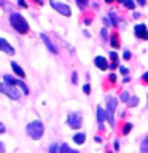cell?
<instances>
[{"mask_svg": "<svg viewBox=\"0 0 148 153\" xmlns=\"http://www.w3.org/2000/svg\"><path fill=\"white\" fill-rule=\"evenodd\" d=\"M50 5H51V8H54L59 14H62V16H65V18H70L72 16V8L67 3H64V2H54V0H51Z\"/></svg>", "mask_w": 148, "mask_h": 153, "instance_id": "8992f818", "label": "cell"}, {"mask_svg": "<svg viewBox=\"0 0 148 153\" xmlns=\"http://www.w3.org/2000/svg\"><path fill=\"white\" fill-rule=\"evenodd\" d=\"M137 5H138V7H145V5H147V2H145V0H138V2H137Z\"/></svg>", "mask_w": 148, "mask_h": 153, "instance_id": "ee69618b", "label": "cell"}, {"mask_svg": "<svg viewBox=\"0 0 148 153\" xmlns=\"http://www.w3.org/2000/svg\"><path fill=\"white\" fill-rule=\"evenodd\" d=\"M126 117V112L124 110H118V118H124Z\"/></svg>", "mask_w": 148, "mask_h": 153, "instance_id": "f35d334b", "label": "cell"}, {"mask_svg": "<svg viewBox=\"0 0 148 153\" xmlns=\"http://www.w3.org/2000/svg\"><path fill=\"white\" fill-rule=\"evenodd\" d=\"M147 100H148V94H147ZM147 108H148V104H147Z\"/></svg>", "mask_w": 148, "mask_h": 153, "instance_id": "7dc6e473", "label": "cell"}, {"mask_svg": "<svg viewBox=\"0 0 148 153\" xmlns=\"http://www.w3.org/2000/svg\"><path fill=\"white\" fill-rule=\"evenodd\" d=\"M129 81H131V76H124V78H123V83H129Z\"/></svg>", "mask_w": 148, "mask_h": 153, "instance_id": "bcb514c9", "label": "cell"}, {"mask_svg": "<svg viewBox=\"0 0 148 153\" xmlns=\"http://www.w3.org/2000/svg\"><path fill=\"white\" fill-rule=\"evenodd\" d=\"M100 37H102L104 40H108L110 33H108V29H107V27H102V29H100Z\"/></svg>", "mask_w": 148, "mask_h": 153, "instance_id": "484cf974", "label": "cell"}, {"mask_svg": "<svg viewBox=\"0 0 148 153\" xmlns=\"http://www.w3.org/2000/svg\"><path fill=\"white\" fill-rule=\"evenodd\" d=\"M108 19H110V22H112L113 27L119 29V24H121V21H119V16H118V13L115 11V10H110V11H108Z\"/></svg>", "mask_w": 148, "mask_h": 153, "instance_id": "4fadbf2b", "label": "cell"}, {"mask_svg": "<svg viewBox=\"0 0 148 153\" xmlns=\"http://www.w3.org/2000/svg\"><path fill=\"white\" fill-rule=\"evenodd\" d=\"M105 104H107L105 113H107L108 124H110L112 128H115V112H116V108H118V99L108 94L107 97H105Z\"/></svg>", "mask_w": 148, "mask_h": 153, "instance_id": "3957f363", "label": "cell"}, {"mask_svg": "<svg viewBox=\"0 0 148 153\" xmlns=\"http://www.w3.org/2000/svg\"><path fill=\"white\" fill-rule=\"evenodd\" d=\"M147 139H148V136H147Z\"/></svg>", "mask_w": 148, "mask_h": 153, "instance_id": "c3c4849f", "label": "cell"}, {"mask_svg": "<svg viewBox=\"0 0 148 153\" xmlns=\"http://www.w3.org/2000/svg\"><path fill=\"white\" fill-rule=\"evenodd\" d=\"M10 24H11V27L18 33H21V35H26V33H29V30H30V26H29L27 19L18 11L10 13Z\"/></svg>", "mask_w": 148, "mask_h": 153, "instance_id": "6da1fadb", "label": "cell"}, {"mask_svg": "<svg viewBox=\"0 0 148 153\" xmlns=\"http://www.w3.org/2000/svg\"><path fill=\"white\" fill-rule=\"evenodd\" d=\"M142 81L148 85V72H143V74H142Z\"/></svg>", "mask_w": 148, "mask_h": 153, "instance_id": "d590c367", "label": "cell"}, {"mask_svg": "<svg viewBox=\"0 0 148 153\" xmlns=\"http://www.w3.org/2000/svg\"><path fill=\"white\" fill-rule=\"evenodd\" d=\"M131 59H132V53H131V50L124 48V50H123V61H131Z\"/></svg>", "mask_w": 148, "mask_h": 153, "instance_id": "d4e9b609", "label": "cell"}, {"mask_svg": "<svg viewBox=\"0 0 148 153\" xmlns=\"http://www.w3.org/2000/svg\"><path fill=\"white\" fill-rule=\"evenodd\" d=\"M132 18H134V19L142 18V13H138V11H132Z\"/></svg>", "mask_w": 148, "mask_h": 153, "instance_id": "74e56055", "label": "cell"}, {"mask_svg": "<svg viewBox=\"0 0 148 153\" xmlns=\"http://www.w3.org/2000/svg\"><path fill=\"white\" fill-rule=\"evenodd\" d=\"M10 65H11V69H13V74L16 75V76H19V78H26V72H24V69L21 65L18 64V62H14V61H11L10 62Z\"/></svg>", "mask_w": 148, "mask_h": 153, "instance_id": "7c38bea8", "label": "cell"}, {"mask_svg": "<svg viewBox=\"0 0 148 153\" xmlns=\"http://www.w3.org/2000/svg\"><path fill=\"white\" fill-rule=\"evenodd\" d=\"M132 128H134L132 123H124V124H123V131H121V134H123V136H127V134L132 131Z\"/></svg>", "mask_w": 148, "mask_h": 153, "instance_id": "7402d4cb", "label": "cell"}, {"mask_svg": "<svg viewBox=\"0 0 148 153\" xmlns=\"http://www.w3.org/2000/svg\"><path fill=\"white\" fill-rule=\"evenodd\" d=\"M119 5H123V7L124 8H126V10H131V11H135V2H132V0H119V2H118Z\"/></svg>", "mask_w": 148, "mask_h": 153, "instance_id": "2e32d148", "label": "cell"}, {"mask_svg": "<svg viewBox=\"0 0 148 153\" xmlns=\"http://www.w3.org/2000/svg\"><path fill=\"white\" fill-rule=\"evenodd\" d=\"M119 74H121V75H124V76H127L129 75V69H127V67L126 65H119Z\"/></svg>", "mask_w": 148, "mask_h": 153, "instance_id": "83f0119b", "label": "cell"}, {"mask_svg": "<svg viewBox=\"0 0 148 153\" xmlns=\"http://www.w3.org/2000/svg\"><path fill=\"white\" fill-rule=\"evenodd\" d=\"M110 153H112V152H110Z\"/></svg>", "mask_w": 148, "mask_h": 153, "instance_id": "681fc988", "label": "cell"}, {"mask_svg": "<svg viewBox=\"0 0 148 153\" xmlns=\"http://www.w3.org/2000/svg\"><path fill=\"white\" fill-rule=\"evenodd\" d=\"M108 69H110V70H116V69H119V61H115V62H110V65H108Z\"/></svg>", "mask_w": 148, "mask_h": 153, "instance_id": "f1b7e54d", "label": "cell"}, {"mask_svg": "<svg viewBox=\"0 0 148 153\" xmlns=\"http://www.w3.org/2000/svg\"><path fill=\"white\" fill-rule=\"evenodd\" d=\"M83 93H84L86 96H89V94H91V85H89V83L83 85Z\"/></svg>", "mask_w": 148, "mask_h": 153, "instance_id": "f546056e", "label": "cell"}, {"mask_svg": "<svg viewBox=\"0 0 148 153\" xmlns=\"http://www.w3.org/2000/svg\"><path fill=\"white\" fill-rule=\"evenodd\" d=\"M91 22H92V18H84V19H83V24H84V26H89Z\"/></svg>", "mask_w": 148, "mask_h": 153, "instance_id": "8d00e7d4", "label": "cell"}, {"mask_svg": "<svg viewBox=\"0 0 148 153\" xmlns=\"http://www.w3.org/2000/svg\"><path fill=\"white\" fill-rule=\"evenodd\" d=\"M102 22H104V27H110V26H112V22H110V19H108V16H105L104 19H102Z\"/></svg>", "mask_w": 148, "mask_h": 153, "instance_id": "e575fe53", "label": "cell"}, {"mask_svg": "<svg viewBox=\"0 0 148 153\" xmlns=\"http://www.w3.org/2000/svg\"><path fill=\"white\" fill-rule=\"evenodd\" d=\"M0 51L5 53V54H10V56H13L14 53H16L14 46H13V45H10L7 38H2V37H0Z\"/></svg>", "mask_w": 148, "mask_h": 153, "instance_id": "8fae6325", "label": "cell"}, {"mask_svg": "<svg viewBox=\"0 0 148 153\" xmlns=\"http://www.w3.org/2000/svg\"><path fill=\"white\" fill-rule=\"evenodd\" d=\"M94 65L97 67L99 70L105 72V70H108L110 62H108V59H107L105 56H95V57H94Z\"/></svg>", "mask_w": 148, "mask_h": 153, "instance_id": "30bf717a", "label": "cell"}, {"mask_svg": "<svg viewBox=\"0 0 148 153\" xmlns=\"http://www.w3.org/2000/svg\"><path fill=\"white\" fill-rule=\"evenodd\" d=\"M83 113L81 112H69L67 113V126L70 129H75V131H78V129L83 126Z\"/></svg>", "mask_w": 148, "mask_h": 153, "instance_id": "277c9868", "label": "cell"}, {"mask_svg": "<svg viewBox=\"0 0 148 153\" xmlns=\"http://www.w3.org/2000/svg\"><path fill=\"white\" fill-rule=\"evenodd\" d=\"M72 83H73V85L78 83V74H76V70L72 72Z\"/></svg>", "mask_w": 148, "mask_h": 153, "instance_id": "4dcf8cb0", "label": "cell"}, {"mask_svg": "<svg viewBox=\"0 0 148 153\" xmlns=\"http://www.w3.org/2000/svg\"><path fill=\"white\" fill-rule=\"evenodd\" d=\"M108 57H110V61H112V62L119 61V59H118V53H116V51H110V53H108Z\"/></svg>", "mask_w": 148, "mask_h": 153, "instance_id": "4316f807", "label": "cell"}, {"mask_svg": "<svg viewBox=\"0 0 148 153\" xmlns=\"http://www.w3.org/2000/svg\"><path fill=\"white\" fill-rule=\"evenodd\" d=\"M134 35H135V38H138V40L148 42V29H147V24H143V22L134 24Z\"/></svg>", "mask_w": 148, "mask_h": 153, "instance_id": "52a82bcc", "label": "cell"}, {"mask_svg": "<svg viewBox=\"0 0 148 153\" xmlns=\"http://www.w3.org/2000/svg\"><path fill=\"white\" fill-rule=\"evenodd\" d=\"M48 153H61V143L59 142H53L50 148H48Z\"/></svg>", "mask_w": 148, "mask_h": 153, "instance_id": "d6986e66", "label": "cell"}, {"mask_svg": "<svg viewBox=\"0 0 148 153\" xmlns=\"http://www.w3.org/2000/svg\"><path fill=\"white\" fill-rule=\"evenodd\" d=\"M18 5H19L21 8H27V3H26V2H22V0H19V2H18Z\"/></svg>", "mask_w": 148, "mask_h": 153, "instance_id": "ab89813d", "label": "cell"}, {"mask_svg": "<svg viewBox=\"0 0 148 153\" xmlns=\"http://www.w3.org/2000/svg\"><path fill=\"white\" fill-rule=\"evenodd\" d=\"M40 38H41V42L45 43L46 50L50 51L51 54H57V53H59V51H57V46L54 45V42H53L51 38H50V37L46 35V33H40Z\"/></svg>", "mask_w": 148, "mask_h": 153, "instance_id": "ba28073f", "label": "cell"}, {"mask_svg": "<svg viewBox=\"0 0 148 153\" xmlns=\"http://www.w3.org/2000/svg\"><path fill=\"white\" fill-rule=\"evenodd\" d=\"M61 153H80L78 150H75V148H70L69 143H61Z\"/></svg>", "mask_w": 148, "mask_h": 153, "instance_id": "ac0fdd59", "label": "cell"}, {"mask_svg": "<svg viewBox=\"0 0 148 153\" xmlns=\"http://www.w3.org/2000/svg\"><path fill=\"white\" fill-rule=\"evenodd\" d=\"M94 142H97V143H102V137H100V136H94Z\"/></svg>", "mask_w": 148, "mask_h": 153, "instance_id": "60d3db41", "label": "cell"}, {"mask_svg": "<svg viewBox=\"0 0 148 153\" xmlns=\"http://www.w3.org/2000/svg\"><path fill=\"white\" fill-rule=\"evenodd\" d=\"M0 153H5V143L0 142Z\"/></svg>", "mask_w": 148, "mask_h": 153, "instance_id": "f6af8a7d", "label": "cell"}, {"mask_svg": "<svg viewBox=\"0 0 148 153\" xmlns=\"http://www.w3.org/2000/svg\"><path fill=\"white\" fill-rule=\"evenodd\" d=\"M72 140H73V143H76V145H83L86 142V134L84 132H76L75 136L72 137Z\"/></svg>", "mask_w": 148, "mask_h": 153, "instance_id": "9a60e30c", "label": "cell"}, {"mask_svg": "<svg viewBox=\"0 0 148 153\" xmlns=\"http://www.w3.org/2000/svg\"><path fill=\"white\" fill-rule=\"evenodd\" d=\"M108 81H110V83H116V74L110 72V74H108Z\"/></svg>", "mask_w": 148, "mask_h": 153, "instance_id": "1f68e13d", "label": "cell"}, {"mask_svg": "<svg viewBox=\"0 0 148 153\" xmlns=\"http://www.w3.org/2000/svg\"><path fill=\"white\" fill-rule=\"evenodd\" d=\"M5 131H7V128H5V124H3V123H0V134H3Z\"/></svg>", "mask_w": 148, "mask_h": 153, "instance_id": "b9f144b4", "label": "cell"}, {"mask_svg": "<svg viewBox=\"0 0 148 153\" xmlns=\"http://www.w3.org/2000/svg\"><path fill=\"white\" fill-rule=\"evenodd\" d=\"M3 83L8 85V86H14V88H16V86H18V80L14 78L13 75H3Z\"/></svg>", "mask_w": 148, "mask_h": 153, "instance_id": "e0dca14e", "label": "cell"}, {"mask_svg": "<svg viewBox=\"0 0 148 153\" xmlns=\"http://www.w3.org/2000/svg\"><path fill=\"white\" fill-rule=\"evenodd\" d=\"M0 94H5L7 97L13 99V100H19V99H21V91H19L18 88H14V86L5 85L3 81L0 83Z\"/></svg>", "mask_w": 148, "mask_h": 153, "instance_id": "5b68a950", "label": "cell"}, {"mask_svg": "<svg viewBox=\"0 0 148 153\" xmlns=\"http://www.w3.org/2000/svg\"><path fill=\"white\" fill-rule=\"evenodd\" d=\"M129 99H131V94H129V91H123L121 94H119V102L121 104H127L129 102Z\"/></svg>", "mask_w": 148, "mask_h": 153, "instance_id": "44dd1931", "label": "cell"}, {"mask_svg": "<svg viewBox=\"0 0 148 153\" xmlns=\"http://www.w3.org/2000/svg\"><path fill=\"white\" fill-rule=\"evenodd\" d=\"M83 35H84V37H88V38H89V37H91V32L88 30V29H84V30H83Z\"/></svg>", "mask_w": 148, "mask_h": 153, "instance_id": "7bdbcfd3", "label": "cell"}, {"mask_svg": "<svg viewBox=\"0 0 148 153\" xmlns=\"http://www.w3.org/2000/svg\"><path fill=\"white\" fill-rule=\"evenodd\" d=\"M138 104H140L138 96H131V99H129V102L126 105H127V107H138Z\"/></svg>", "mask_w": 148, "mask_h": 153, "instance_id": "ffe728a7", "label": "cell"}, {"mask_svg": "<svg viewBox=\"0 0 148 153\" xmlns=\"http://www.w3.org/2000/svg\"><path fill=\"white\" fill-rule=\"evenodd\" d=\"M18 86H19V88H21V91H22V93L24 94H29V93H30V91H29V86L26 85V83H24V81L22 80H18Z\"/></svg>", "mask_w": 148, "mask_h": 153, "instance_id": "603a6c76", "label": "cell"}, {"mask_svg": "<svg viewBox=\"0 0 148 153\" xmlns=\"http://www.w3.org/2000/svg\"><path fill=\"white\" fill-rule=\"evenodd\" d=\"M108 43L113 50H119V48H121V42H119L118 33H112V35L108 37Z\"/></svg>", "mask_w": 148, "mask_h": 153, "instance_id": "5bb4252c", "label": "cell"}, {"mask_svg": "<svg viewBox=\"0 0 148 153\" xmlns=\"http://www.w3.org/2000/svg\"><path fill=\"white\" fill-rule=\"evenodd\" d=\"M140 153H148V139L147 137L140 142Z\"/></svg>", "mask_w": 148, "mask_h": 153, "instance_id": "cb8c5ba5", "label": "cell"}, {"mask_svg": "<svg viewBox=\"0 0 148 153\" xmlns=\"http://www.w3.org/2000/svg\"><path fill=\"white\" fill-rule=\"evenodd\" d=\"M113 148H115V152H119V148H121V143H119L118 139H115V142H113Z\"/></svg>", "mask_w": 148, "mask_h": 153, "instance_id": "836d02e7", "label": "cell"}, {"mask_svg": "<svg viewBox=\"0 0 148 153\" xmlns=\"http://www.w3.org/2000/svg\"><path fill=\"white\" fill-rule=\"evenodd\" d=\"M76 5H78L80 10H84L86 7H88V2H81V0H76Z\"/></svg>", "mask_w": 148, "mask_h": 153, "instance_id": "d6a6232c", "label": "cell"}, {"mask_svg": "<svg viewBox=\"0 0 148 153\" xmlns=\"http://www.w3.org/2000/svg\"><path fill=\"white\" fill-rule=\"evenodd\" d=\"M26 134L32 139V140H40V139L43 137V134H45V124H43V121H40V120H33V121L27 123Z\"/></svg>", "mask_w": 148, "mask_h": 153, "instance_id": "7a4b0ae2", "label": "cell"}, {"mask_svg": "<svg viewBox=\"0 0 148 153\" xmlns=\"http://www.w3.org/2000/svg\"><path fill=\"white\" fill-rule=\"evenodd\" d=\"M95 120H97V124H99V129L104 131V121L107 120V113H105V108H102L100 105L95 107Z\"/></svg>", "mask_w": 148, "mask_h": 153, "instance_id": "9c48e42d", "label": "cell"}]
</instances>
